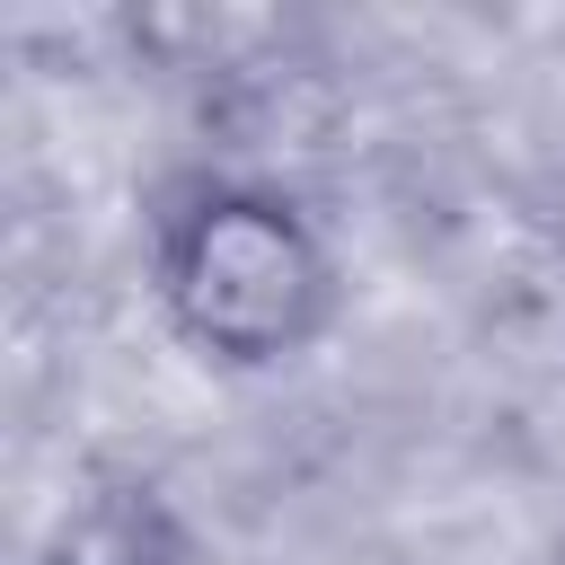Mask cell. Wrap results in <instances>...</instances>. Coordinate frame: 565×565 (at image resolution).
Wrapping results in <instances>:
<instances>
[{
    "label": "cell",
    "mask_w": 565,
    "mask_h": 565,
    "mask_svg": "<svg viewBox=\"0 0 565 565\" xmlns=\"http://www.w3.org/2000/svg\"><path fill=\"white\" fill-rule=\"evenodd\" d=\"M168 300L212 353L274 362L327 318V256L282 203L212 194L168 238Z\"/></svg>",
    "instance_id": "cell-1"
}]
</instances>
